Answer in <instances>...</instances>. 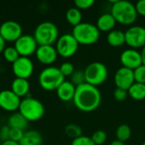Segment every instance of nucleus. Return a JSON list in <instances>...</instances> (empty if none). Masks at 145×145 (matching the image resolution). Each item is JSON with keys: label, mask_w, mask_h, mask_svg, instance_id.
I'll list each match as a JSON object with an SVG mask.
<instances>
[{"label": "nucleus", "mask_w": 145, "mask_h": 145, "mask_svg": "<svg viewBox=\"0 0 145 145\" xmlns=\"http://www.w3.org/2000/svg\"><path fill=\"white\" fill-rule=\"evenodd\" d=\"M101 100L102 96L99 88L85 82L76 88V93L72 101L79 110L82 112H92L99 107Z\"/></svg>", "instance_id": "nucleus-1"}, {"label": "nucleus", "mask_w": 145, "mask_h": 145, "mask_svg": "<svg viewBox=\"0 0 145 145\" xmlns=\"http://www.w3.org/2000/svg\"><path fill=\"white\" fill-rule=\"evenodd\" d=\"M110 14L115 18L116 23L123 25H133L138 15L135 5L127 0H116L111 5Z\"/></svg>", "instance_id": "nucleus-2"}, {"label": "nucleus", "mask_w": 145, "mask_h": 145, "mask_svg": "<svg viewBox=\"0 0 145 145\" xmlns=\"http://www.w3.org/2000/svg\"><path fill=\"white\" fill-rule=\"evenodd\" d=\"M71 34L79 45L85 46L96 43L100 37V31L96 25L88 22H82L76 26H74Z\"/></svg>", "instance_id": "nucleus-3"}, {"label": "nucleus", "mask_w": 145, "mask_h": 145, "mask_svg": "<svg viewBox=\"0 0 145 145\" xmlns=\"http://www.w3.org/2000/svg\"><path fill=\"white\" fill-rule=\"evenodd\" d=\"M59 69L55 66L44 68L38 76V82L41 88L46 91H56L65 81Z\"/></svg>", "instance_id": "nucleus-4"}, {"label": "nucleus", "mask_w": 145, "mask_h": 145, "mask_svg": "<svg viewBox=\"0 0 145 145\" xmlns=\"http://www.w3.org/2000/svg\"><path fill=\"white\" fill-rule=\"evenodd\" d=\"M38 46L53 45L57 42L59 37V29L55 24L50 21H43L37 25L33 34Z\"/></svg>", "instance_id": "nucleus-5"}, {"label": "nucleus", "mask_w": 145, "mask_h": 145, "mask_svg": "<svg viewBox=\"0 0 145 145\" xmlns=\"http://www.w3.org/2000/svg\"><path fill=\"white\" fill-rule=\"evenodd\" d=\"M19 112L28 121H37L44 116L45 108L42 103L37 99L26 97L21 99Z\"/></svg>", "instance_id": "nucleus-6"}, {"label": "nucleus", "mask_w": 145, "mask_h": 145, "mask_svg": "<svg viewBox=\"0 0 145 145\" xmlns=\"http://www.w3.org/2000/svg\"><path fill=\"white\" fill-rule=\"evenodd\" d=\"M83 71L86 83L97 88L105 82L109 74L106 65L99 61L89 64Z\"/></svg>", "instance_id": "nucleus-7"}, {"label": "nucleus", "mask_w": 145, "mask_h": 145, "mask_svg": "<svg viewBox=\"0 0 145 145\" xmlns=\"http://www.w3.org/2000/svg\"><path fill=\"white\" fill-rule=\"evenodd\" d=\"M79 48V43L71 33H65L60 36L56 42V50L58 55L63 58H71L76 54Z\"/></svg>", "instance_id": "nucleus-8"}, {"label": "nucleus", "mask_w": 145, "mask_h": 145, "mask_svg": "<svg viewBox=\"0 0 145 145\" xmlns=\"http://www.w3.org/2000/svg\"><path fill=\"white\" fill-rule=\"evenodd\" d=\"M126 44L131 48H143L145 46V28L141 25H132L125 31Z\"/></svg>", "instance_id": "nucleus-9"}, {"label": "nucleus", "mask_w": 145, "mask_h": 145, "mask_svg": "<svg viewBox=\"0 0 145 145\" xmlns=\"http://www.w3.org/2000/svg\"><path fill=\"white\" fill-rule=\"evenodd\" d=\"M14 47L16 48L20 56L30 57L36 53L38 44L33 35L23 34L14 42Z\"/></svg>", "instance_id": "nucleus-10"}, {"label": "nucleus", "mask_w": 145, "mask_h": 145, "mask_svg": "<svg viewBox=\"0 0 145 145\" xmlns=\"http://www.w3.org/2000/svg\"><path fill=\"white\" fill-rule=\"evenodd\" d=\"M23 35L20 24L15 20H6L0 25V36L5 42H15Z\"/></svg>", "instance_id": "nucleus-11"}, {"label": "nucleus", "mask_w": 145, "mask_h": 145, "mask_svg": "<svg viewBox=\"0 0 145 145\" xmlns=\"http://www.w3.org/2000/svg\"><path fill=\"white\" fill-rule=\"evenodd\" d=\"M12 71L15 77L28 80L34 71V65L29 57L20 56L19 59L12 64Z\"/></svg>", "instance_id": "nucleus-12"}, {"label": "nucleus", "mask_w": 145, "mask_h": 145, "mask_svg": "<svg viewBox=\"0 0 145 145\" xmlns=\"http://www.w3.org/2000/svg\"><path fill=\"white\" fill-rule=\"evenodd\" d=\"M120 61L123 67L134 71L143 65L141 53L138 49L128 48L124 50L120 56Z\"/></svg>", "instance_id": "nucleus-13"}, {"label": "nucleus", "mask_w": 145, "mask_h": 145, "mask_svg": "<svg viewBox=\"0 0 145 145\" xmlns=\"http://www.w3.org/2000/svg\"><path fill=\"white\" fill-rule=\"evenodd\" d=\"M21 99L9 90L0 91V108L5 111L14 112L19 110Z\"/></svg>", "instance_id": "nucleus-14"}, {"label": "nucleus", "mask_w": 145, "mask_h": 145, "mask_svg": "<svg viewBox=\"0 0 145 145\" xmlns=\"http://www.w3.org/2000/svg\"><path fill=\"white\" fill-rule=\"evenodd\" d=\"M114 82L116 88L127 91L129 88L135 82L133 71L121 66L116 71Z\"/></svg>", "instance_id": "nucleus-15"}, {"label": "nucleus", "mask_w": 145, "mask_h": 145, "mask_svg": "<svg viewBox=\"0 0 145 145\" xmlns=\"http://www.w3.org/2000/svg\"><path fill=\"white\" fill-rule=\"evenodd\" d=\"M37 59L46 65H50L54 63L58 57V53L53 45H40L37 47L35 53Z\"/></svg>", "instance_id": "nucleus-16"}, {"label": "nucleus", "mask_w": 145, "mask_h": 145, "mask_svg": "<svg viewBox=\"0 0 145 145\" xmlns=\"http://www.w3.org/2000/svg\"><path fill=\"white\" fill-rule=\"evenodd\" d=\"M76 87L70 81H65L56 90L58 98L64 102L73 100L76 93Z\"/></svg>", "instance_id": "nucleus-17"}, {"label": "nucleus", "mask_w": 145, "mask_h": 145, "mask_svg": "<svg viewBox=\"0 0 145 145\" xmlns=\"http://www.w3.org/2000/svg\"><path fill=\"white\" fill-rule=\"evenodd\" d=\"M116 21L113 15L110 13H105L101 14L96 23V26L99 30V31H104V32H110L114 30L116 26Z\"/></svg>", "instance_id": "nucleus-18"}, {"label": "nucleus", "mask_w": 145, "mask_h": 145, "mask_svg": "<svg viewBox=\"0 0 145 145\" xmlns=\"http://www.w3.org/2000/svg\"><path fill=\"white\" fill-rule=\"evenodd\" d=\"M10 90L21 99L28 94L30 91V83L27 79L15 77L11 83Z\"/></svg>", "instance_id": "nucleus-19"}, {"label": "nucleus", "mask_w": 145, "mask_h": 145, "mask_svg": "<svg viewBox=\"0 0 145 145\" xmlns=\"http://www.w3.org/2000/svg\"><path fill=\"white\" fill-rule=\"evenodd\" d=\"M42 136L36 130H27L25 132L24 136L20 145H42Z\"/></svg>", "instance_id": "nucleus-20"}, {"label": "nucleus", "mask_w": 145, "mask_h": 145, "mask_svg": "<svg viewBox=\"0 0 145 145\" xmlns=\"http://www.w3.org/2000/svg\"><path fill=\"white\" fill-rule=\"evenodd\" d=\"M28 121L20 113L14 112L13 113L8 119V126L10 128H17L23 131L28 127Z\"/></svg>", "instance_id": "nucleus-21"}, {"label": "nucleus", "mask_w": 145, "mask_h": 145, "mask_svg": "<svg viewBox=\"0 0 145 145\" xmlns=\"http://www.w3.org/2000/svg\"><path fill=\"white\" fill-rule=\"evenodd\" d=\"M106 40L109 45H110L111 47L114 48L121 47L126 43L125 32L120 30H113L108 33Z\"/></svg>", "instance_id": "nucleus-22"}, {"label": "nucleus", "mask_w": 145, "mask_h": 145, "mask_svg": "<svg viewBox=\"0 0 145 145\" xmlns=\"http://www.w3.org/2000/svg\"><path fill=\"white\" fill-rule=\"evenodd\" d=\"M128 96L134 100L141 101L145 99V84L134 82L127 90Z\"/></svg>", "instance_id": "nucleus-23"}, {"label": "nucleus", "mask_w": 145, "mask_h": 145, "mask_svg": "<svg viewBox=\"0 0 145 145\" xmlns=\"http://www.w3.org/2000/svg\"><path fill=\"white\" fill-rule=\"evenodd\" d=\"M65 18H66L67 22L71 24V25H73L74 27L82 23V14L80 9L76 8V7H73L67 10L65 14Z\"/></svg>", "instance_id": "nucleus-24"}, {"label": "nucleus", "mask_w": 145, "mask_h": 145, "mask_svg": "<svg viewBox=\"0 0 145 145\" xmlns=\"http://www.w3.org/2000/svg\"><path fill=\"white\" fill-rule=\"evenodd\" d=\"M132 136V129L127 124L120 125L116 130V139L121 142H127Z\"/></svg>", "instance_id": "nucleus-25"}, {"label": "nucleus", "mask_w": 145, "mask_h": 145, "mask_svg": "<svg viewBox=\"0 0 145 145\" xmlns=\"http://www.w3.org/2000/svg\"><path fill=\"white\" fill-rule=\"evenodd\" d=\"M3 58L5 59V60L11 64L15 62L20 57V54L17 52L16 48L12 46L6 47L3 52Z\"/></svg>", "instance_id": "nucleus-26"}, {"label": "nucleus", "mask_w": 145, "mask_h": 145, "mask_svg": "<svg viewBox=\"0 0 145 145\" xmlns=\"http://www.w3.org/2000/svg\"><path fill=\"white\" fill-rule=\"evenodd\" d=\"M65 134L69 137L71 138L72 139H75L78 137L82 136V128L76 124H69L66 126L65 129Z\"/></svg>", "instance_id": "nucleus-27"}, {"label": "nucleus", "mask_w": 145, "mask_h": 145, "mask_svg": "<svg viewBox=\"0 0 145 145\" xmlns=\"http://www.w3.org/2000/svg\"><path fill=\"white\" fill-rule=\"evenodd\" d=\"M91 138L95 145H102L107 140V133L103 130H98L93 133V134L91 136Z\"/></svg>", "instance_id": "nucleus-28"}, {"label": "nucleus", "mask_w": 145, "mask_h": 145, "mask_svg": "<svg viewBox=\"0 0 145 145\" xmlns=\"http://www.w3.org/2000/svg\"><path fill=\"white\" fill-rule=\"evenodd\" d=\"M71 77V82L74 84L76 87L80 86L83 83H85V76L84 71H75L74 73L70 76Z\"/></svg>", "instance_id": "nucleus-29"}, {"label": "nucleus", "mask_w": 145, "mask_h": 145, "mask_svg": "<svg viewBox=\"0 0 145 145\" xmlns=\"http://www.w3.org/2000/svg\"><path fill=\"white\" fill-rule=\"evenodd\" d=\"M134 81L138 83L145 84V65H142L133 71Z\"/></svg>", "instance_id": "nucleus-30"}, {"label": "nucleus", "mask_w": 145, "mask_h": 145, "mask_svg": "<svg viewBox=\"0 0 145 145\" xmlns=\"http://www.w3.org/2000/svg\"><path fill=\"white\" fill-rule=\"evenodd\" d=\"M60 72L62 73V75L66 77V76H71L74 71H75V67L73 65V64H71V62H64L61 64V65L59 67Z\"/></svg>", "instance_id": "nucleus-31"}, {"label": "nucleus", "mask_w": 145, "mask_h": 145, "mask_svg": "<svg viewBox=\"0 0 145 145\" xmlns=\"http://www.w3.org/2000/svg\"><path fill=\"white\" fill-rule=\"evenodd\" d=\"M25 131L20 130V129H17V128H10L9 130V135H8V139L20 143V140L22 139L24 133Z\"/></svg>", "instance_id": "nucleus-32"}, {"label": "nucleus", "mask_w": 145, "mask_h": 145, "mask_svg": "<svg viewBox=\"0 0 145 145\" xmlns=\"http://www.w3.org/2000/svg\"><path fill=\"white\" fill-rule=\"evenodd\" d=\"M71 145H95V144L92 140L91 137L82 135L81 137L73 139Z\"/></svg>", "instance_id": "nucleus-33"}, {"label": "nucleus", "mask_w": 145, "mask_h": 145, "mask_svg": "<svg viewBox=\"0 0 145 145\" xmlns=\"http://www.w3.org/2000/svg\"><path fill=\"white\" fill-rule=\"evenodd\" d=\"M93 0H76L74 2L75 7L80 10L82 9H88L92 8L94 4Z\"/></svg>", "instance_id": "nucleus-34"}, {"label": "nucleus", "mask_w": 145, "mask_h": 145, "mask_svg": "<svg viewBox=\"0 0 145 145\" xmlns=\"http://www.w3.org/2000/svg\"><path fill=\"white\" fill-rule=\"evenodd\" d=\"M128 97V93L127 90L116 88L114 91V98L118 102H123Z\"/></svg>", "instance_id": "nucleus-35"}, {"label": "nucleus", "mask_w": 145, "mask_h": 145, "mask_svg": "<svg viewBox=\"0 0 145 145\" xmlns=\"http://www.w3.org/2000/svg\"><path fill=\"white\" fill-rule=\"evenodd\" d=\"M9 130H10V127L8 125L7 126H3L0 128V139L2 140V142L8 139Z\"/></svg>", "instance_id": "nucleus-36"}, {"label": "nucleus", "mask_w": 145, "mask_h": 145, "mask_svg": "<svg viewBox=\"0 0 145 145\" xmlns=\"http://www.w3.org/2000/svg\"><path fill=\"white\" fill-rule=\"evenodd\" d=\"M136 10L138 15L145 17V0H140L136 4Z\"/></svg>", "instance_id": "nucleus-37"}, {"label": "nucleus", "mask_w": 145, "mask_h": 145, "mask_svg": "<svg viewBox=\"0 0 145 145\" xmlns=\"http://www.w3.org/2000/svg\"><path fill=\"white\" fill-rule=\"evenodd\" d=\"M0 145H20L19 143L17 142H14V141H12L10 139H8V140H5L3 142H2Z\"/></svg>", "instance_id": "nucleus-38"}, {"label": "nucleus", "mask_w": 145, "mask_h": 145, "mask_svg": "<svg viewBox=\"0 0 145 145\" xmlns=\"http://www.w3.org/2000/svg\"><path fill=\"white\" fill-rule=\"evenodd\" d=\"M5 44H6V42L3 40V38L0 36V54H2L4 50V48H6L5 47Z\"/></svg>", "instance_id": "nucleus-39"}, {"label": "nucleus", "mask_w": 145, "mask_h": 145, "mask_svg": "<svg viewBox=\"0 0 145 145\" xmlns=\"http://www.w3.org/2000/svg\"><path fill=\"white\" fill-rule=\"evenodd\" d=\"M141 53V57H142V62H143V65H145V46L142 48V51L140 52Z\"/></svg>", "instance_id": "nucleus-40"}, {"label": "nucleus", "mask_w": 145, "mask_h": 145, "mask_svg": "<svg viewBox=\"0 0 145 145\" xmlns=\"http://www.w3.org/2000/svg\"><path fill=\"white\" fill-rule=\"evenodd\" d=\"M110 145H126V144L123 143V142H121V141H119V140H117V139H116V140H114L113 142H111Z\"/></svg>", "instance_id": "nucleus-41"}, {"label": "nucleus", "mask_w": 145, "mask_h": 145, "mask_svg": "<svg viewBox=\"0 0 145 145\" xmlns=\"http://www.w3.org/2000/svg\"><path fill=\"white\" fill-rule=\"evenodd\" d=\"M142 145H145V142H144V143H143V144Z\"/></svg>", "instance_id": "nucleus-42"}]
</instances>
